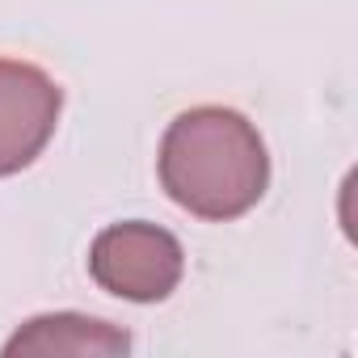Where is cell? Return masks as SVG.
<instances>
[{
  "label": "cell",
  "instance_id": "obj_1",
  "mask_svg": "<svg viewBox=\"0 0 358 358\" xmlns=\"http://www.w3.org/2000/svg\"><path fill=\"white\" fill-rule=\"evenodd\" d=\"M270 156L257 127L228 106L177 114L160 139V186L199 220H236L257 207Z\"/></svg>",
  "mask_w": 358,
  "mask_h": 358
},
{
  "label": "cell",
  "instance_id": "obj_2",
  "mask_svg": "<svg viewBox=\"0 0 358 358\" xmlns=\"http://www.w3.org/2000/svg\"><path fill=\"white\" fill-rule=\"evenodd\" d=\"M182 270H186V253L177 236L139 220L106 228L89 249L93 282L131 303H156L173 295L182 282Z\"/></svg>",
  "mask_w": 358,
  "mask_h": 358
},
{
  "label": "cell",
  "instance_id": "obj_3",
  "mask_svg": "<svg viewBox=\"0 0 358 358\" xmlns=\"http://www.w3.org/2000/svg\"><path fill=\"white\" fill-rule=\"evenodd\" d=\"M64 93L59 85L22 59H0V177L38 160L55 135Z\"/></svg>",
  "mask_w": 358,
  "mask_h": 358
},
{
  "label": "cell",
  "instance_id": "obj_4",
  "mask_svg": "<svg viewBox=\"0 0 358 358\" xmlns=\"http://www.w3.org/2000/svg\"><path fill=\"white\" fill-rule=\"evenodd\" d=\"M131 350V337L110 324V320H97V316H80V312H51V316H34L26 320L9 341H5V358H114V354H127Z\"/></svg>",
  "mask_w": 358,
  "mask_h": 358
}]
</instances>
